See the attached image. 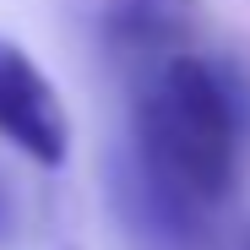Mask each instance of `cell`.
Segmentation results:
<instances>
[{
    "label": "cell",
    "instance_id": "7a4b0ae2",
    "mask_svg": "<svg viewBox=\"0 0 250 250\" xmlns=\"http://www.w3.org/2000/svg\"><path fill=\"white\" fill-rule=\"evenodd\" d=\"M0 136L38 169H60L71 158V114L55 82L11 38H0Z\"/></svg>",
    "mask_w": 250,
    "mask_h": 250
},
{
    "label": "cell",
    "instance_id": "3957f363",
    "mask_svg": "<svg viewBox=\"0 0 250 250\" xmlns=\"http://www.w3.org/2000/svg\"><path fill=\"white\" fill-rule=\"evenodd\" d=\"M114 212L125 223L131 250H223L212 212L158 190L131 158H114Z\"/></svg>",
    "mask_w": 250,
    "mask_h": 250
},
{
    "label": "cell",
    "instance_id": "5b68a950",
    "mask_svg": "<svg viewBox=\"0 0 250 250\" xmlns=\"http://www.w3.org/2000/svg\"><path fill=\"white\" fill-rule=\"evenodd\" d=\"M11 239H17V201H11L6 180H0V250H6Z\"/></svg>",
    "mask_w": 250,
    "mask_h": 250
},
{
    "label": "cell",
    "instance_id": "8992f818",
    "mask_svg": "<svg viewBox=\"0 0 250 250\" xmlns=\"http://www.w3.org/2000/svg\"><path fill=\"white\" fill-rule=\"evenodd\" d=\"M245 250H250V234H245Z\"/></svg>",
    "mask_w": 250,
    "mask_h": 250
},
{
    "label": "cell",
    "instance_id": "277c9868",
    "mask_svg": "<svg viewBox=\"0 0 250 250\" xmlns=\"http://www.w3.org/2000/svg\"><path fill=\"white\" fill-rule=\"evenodd\" d=\"M98 33H104V49L131 76H142L147 65L190 49L196 0H109Z\"/></svg>",
    "mask_w": 250,
    "mask_h": 250
},
{
    "label": "cell",
    "instance_id": "6da1fadb",
    "mask_svg": "<svg viewBox=\"0 0 250 250\" xmlns=\"http://www.w3.org/2000/svg\"><path fill=\"white\" fill-rule=\"evenodd\" d=\"M250 131V98L223 60L180 49L136 76L131 142L125 158L136 169L201 212L234 196Z\"/></svg>",
    "mask_w": 250,
    "mask_h": 250
}]
</instances>
